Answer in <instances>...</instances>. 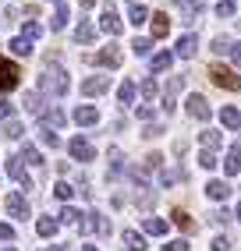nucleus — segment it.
Listing matches in <instances>:
<instances>
[{
  "mask_svg": "<svg viewBox=\"0 0 241 251\" xmlns=\"http://www.w3.org/2000/svg\"><path fill=\"white\" fill-rule=\"evenodd\" d=\"M71 89V81H67V71L57 68V64H50V68L39 75V92H50V96H67Z\"/></svg>",
  "mask_w": 241,
  "mask_h": 251,
  "instance_id": "obj_1",
  "label": "nucleus"
},
{
  "mask_svg": "<svg viewBox=\"0 0 241 251\" xmlns=\"http://www.w3.org/2000/svg\"><path fill=\"white\" fill-rule=\"evenodd\" d=\"M210 78L216 81L220 89H227V92H238L241 89V75H234L227 64H210Z\"/></svg>",
  "mask_w": 241,
  "mask_h": 251,
  "instance_id": "obj_2",
  "label": "nucleus"
},
{
  "mask_svg": "<svg viewBox=\"0 0 241 251\" xmlns=\"http://www.w3.org/2000/svg\"><path fill=\"white\" fill-rule=\"evenodd\" d=\"M4 170H7V177H14V180H18V188H32V177L25 174V159L22 156H7V166H4Z\"/></svg>",
  "mask_w": 241,
  "mask_h": 251,
  "instance_id": "obj_3",
  "label": "nucleus"
},
{
  "mask_svg": "<svg viewBox=\"0 0 241 251\" xmlns=\"http://www.w3.org/2000/svg\"><path fill=\"white\" fill-rule=\"evenodd\" d=\"M18 64H11V60H4L0 57V92H7V89H14L18 85Z\"/></svg>",
  "mask_w": 241,
  "mask_h": 251,
  "instance_id": "obj_4",
  "label": "nucleus"
},
{
  "mask_svg": "<svg viewBox=\"0 0 241 251\" xmlns=\"http://www.w3.org/2000/svg\"><path fill=\"white\" fill-rule=\"evenodd\" d=\"M67 152H71L78 163H89V159H96V149L89 145V142H85L82 135L78 138H71V142H67Z\"/></svg>",
  "mask_w": 241,
  "mask_h": 251,
  "instance_id": "obj_5",
  "label": "nucleus"
},
{
  "mask_svg": "<svg viewBox=\"0 0 241 251\" xmlns=\"http://www.w3.org/2000/svg\"><path fill=\"white\" fill-rule=\"evenodd\" d=\"M78 226H82V233H107V230H110V223L103 220L99 212H85V220H82Z\"/></svg>",
  "mask_w": 241,
  "mask_h": 251,
  "instance_id": "obj_6",
  "label": "nucleus"
},
{
  "mask_svg": "<svg viewBox=\"0 0 241 251\" xmlns=\"http://www.w3.org/2000/svg\"><path fill=\"white\" fill-rule=\"evenodd\" d=\"M188 113H192L195 121H210V103H206V96H199V92L188 96Z\"/></svg>",
  "mask_w": 241,
  "mask_h": 251,
  "instance_id": "obj_7",
  "label": "nucleus"
},
{
  "mask_svg": "<svg viewBox=\"0 0 241 251\" xmlns=\"http://www.w3.org/2000/svg\"><path fill=\"white\" fill-rule=\"evenodd\" d=\"M107 89H110V78H107V75H96V78H85V81H82V92H85V96H103Z\"/></svg>",
  "mask_w": 241,
  "mask_h": 251,
  "instance_id": "obj_8",
  "label": "nucleus"
},
{
  "mask_svg": "<svg viewBox=\"0 0 241 251\" xmlns=\"http://www.w3.org/2000/svg\"><path fill=\"white\" fill-rule=\"evenodd\" d=\"M195 53H199V39H195V36H181V39H178V46H174V57L192 60Z\"/></svg>",
  "mask_w": 241,
  "mask_h": 251,
  "instance_id": "obj_9",
  "label": "nucleus"
},
{
  "mask_svg": "<svg viewBox=\"0 0 241 251\" xmlns=\"http://www.w3.org/2000/svg\"><path fill=\"white\" fill-rule=\"evenodd\" d=\"M7 212L14 216V220H25V216H29V202H25V195H7Z\"/></svg>",
  "mask_w": 241,
  "mask_h": 251,
  "instance_id": "obj_10",
  "label": "nucleus"
},
{
  "mask_svg": "<svg viewBox=\"0 0 241 251\" xmlns=\"http://www.w3.org/2000/svg\"><path fill=\"white\" fill-rule=\"evenodd\" d=\"M99 28L110 32V36H117V32H120V14L114 7H107V11H103V18H99Z\"/></svg>",
  "mask_w": 241,
  "mask_h": 251,
  "instance_id": "obj_11",
  "label": "nucleus"
},
{
  "mask_svg": "<svg viewBox=\"0 0 241 251\" xmlns=\"http://www.w3.org/2000/svg\"><path fill=\"white\" fill-rule=\"evenodd\" d=\"M178 7H181V18H184V22H199L202 0H178Z\"/></svg>",
  "mask_w": 241,
  "mask_h": 251,
  "instance_id": "obj_12",
  "label": "nucleus"
},
{
  "mask_svg": "<svg viewBox=\"0 0 241 251\" xmlns=\"http://www.w3.org/2000/svg\"><path fill=\"white\" fill-rule=\"evenodd\" d=\"M96 64H99V68H117V64H120V50H117V46L99 50V53H96Z\"/></svg>",
  "mask_w": 241,
  "mask_h": 251,
  "instance_id": "obj_13",
  "label": "nucleus"
},
{
  "mask_svg": "<svg viewBox=\"0 0 241 251\" xmlns=\"http://www.w3.org/2000/svg\"><path fill=\"white\" fill-rule=\"evenodd\" d=\"M206 195H210L213 202H223V198L231 195V184L227 180H210V184H206Z\"/></svg>",
  "mask_w": 241,
  "mask_h": 251,
  "instance_id": "obj_14",
  "label": "nucleus"
},
{
  "mask_svg": "<svg viewBox=\"0 0 241 251\" xmlns=\"http://www.w3.org/2000/svg\"><path fill=\"white\" fill-rule=\"evenodd\" d=\"M96 121H99L96 106H78V110H75V124H82V127H92Z\"/></svg>",
  "mask_w": 241,
  "mask_h": 251,
  "instance_id": "obj_15",
  "label": "nucleus"
},
{
  "mask_svg": "<svg viewBox=\"0 0 241 251\" xmlns=\"http://www.w3.org/2000/svg\"><path fill=\"white\" fill-rule=\"evenodd\" d=\"M22 103H25V110H29V113H36V117H43V113H46V103H43V96H39V92H25Z\"/></svg>",
  "mask_w": 241,
  "mask_h": 251,
  "instance_id": "obj_16",
  "label": "nucleus"
},
{
  "mask_svg": "<svg viewBox=\"0 0 241 251\" xmlns=\"http://www.w3.org/2000/svg\"><path fill=\"white\" fill-rule=\"evenodd\" d=\"M238 170H241V149L234 145L231 152H227V159H223V174H227V177H238Z\"/></svg>",
  "mask_w": 241,
  "mask_h": 251,
  "instance_id": "obj_17",
  "label": "nucleus"
},
{
  "mask_svg": "<svg viewBox=\"0 0 241 251\" xmlns=\"http://www.w3.org/2000/svg\"><path fill=\"white\" fill-rule=\"evenodd\" d=\"M167 32H170V18L163 11H156V14H152V39H163Z\"/></svg>",
  "mask_w": 241,
  "mask_h": 251,
  "instance_id": "obj_18",
  "label": "nucleus"
},
{
  "mask_svg": "<svg viewBox=\"0 0 241 251\" xmlns=\"http://www.w3.org/2000/svg\"><path fill=\"white\" fill-rule=\"evenodd\" d=\"M181 85H184V78H181V75H178V78H174V81H170V85H167V96H163V110H167V113L174 110V99H178Z\"/></svg>",
  "mask_w": 241,
  "mask_h": 251,
  "instance_id": "obj_19",
  "label": "nucleus"
},
{
  "mask_svg": "<svg viewBox=\"0 0 241 251\" xmlns=\"http://www.w3.org/2000/svg\"><path fill=\"white\" fill-rule=\"evenodd\" d=\"M60 226V220H54V216H39V223H36V233L39 237H54Z\"/></svg>",
  "mask_w": 241,
  "mask_h": 251,
  "instance_id": "obj_20",
  "label": "nucleus"
},
{
  "mask_svg": "<svg viewBox=\"0 0 241 251\" xmlns=\"http://www.w3.org/2000/svg\"><path fill=\"white\" fill-rule=\"evenodd\" d=\"M124 248L128 251H146L149 244H146V237H142L139 230H124Z\"/></svg>",
  "mask_w": 241,
  "mask_h": 251,
  "instance_id": "obj_21",
  "label": "nucleus"
},
{
  "mask_svg": "<svg viewBox=\"0 0 241 251\" xmlns=\"http://www.w3.org/2000/svg\"><path fill=\"white\" fill-rule=\"evenodd\" d=\"M92 39H96L92 22H78V28H75V43H92Z\"/></svg>",
  "mask_w": 241,
  "mask_h": 251,
  "instance_id": "obj_22",
  "label": "nucleus"
},
{
  "mask_svg": "<svg viewBox=\"0 0 241 251\" xmlns=\"http://www.w3.org/2000/svg\"><path fill=\"white\" fill-rule=\"evenodd\" d=\"M43 124H46V127H64V124H67V117H64V110L54 106V110H46V113H43Z\"/></svg>",
  "mask_w": 241,
  "mask_h": 251,
  "instance_id": "obj_23",
  "label": "nucleus"
},
{
  "mask_svg": "<svg viewBox=\"0 0 241 251\" xmlns=\"http://www.w3.org/2000/svg\"><path fill=\"white\" fill-rule=\"evenodd\" d=\"M220 121H223V127L234 131V127H241V113H238L234 106H223V110H220Z\"/></svg>",
  "mask_w": 241,
  "mask_h": 251,
  "instance_id": "obj_24",
  "label": "nucleus"
},
{
  "mask_svg": "<svg viewBox=\"0 0 241 251\" xmlns=\"http://www.w3.org/2000/svg\"><path fill=\"white\" fill-rule=\"evenodd\" d=\"M199 142H202V149H213V152H216V149L223 145V135H220V131H202Z\"/></svg>",
  "mask_w": 241,
  "mask_h": 251,
  "instance_id": "obj_25",
  "label": "nucleus"
},
{
  "mask_svg": "<svg viewBox=\"0 0 241 251\" xmlns=\"http://www.w3.org/2000/svg\"><path fill=\"white\" fill-rule=\"evenodd\" d=\"M82 216H85V212H78L75 205H64V209H60V223H67V226H78V223H82Z\"/></svg>",
  "mask_w": 241,
  "mask_h": 251,
  "instance_id": "obj_26",
  "label": "nucleus"
},
{
  "mask_svg": "<svg viewBox=\"0 0 241 251\" xmlns=\"http://www.w3.org/2000/svg\"><path fill=\"white\" fill-rule=\"evenodd\" d=\"M11 53H14V57H29V53H32V43H29L25 36L11 39Z\"/></svg>",
  "mask_w": 241,
  "mask_h": 251,
  "instance_id": "obj_27",
  "label": "nucleus"
},
{
  "mask_svg": "<svg viewBox=\"0 0 241 251\" xmlns=\"http://www.w3.org/2000/svg\"><path fill=\"white\" fill-rule=\"evenodd\" d=\"M22 159L32 163V166H43V152H39L36 145H22Z\"/></svg>",
  "mask_w": 241,
  "mask_h": 251,
  "instance_id": "obj_28",
  "label": "nucleus"
},
{
  "mask_svg": "<svg viewBox=\"0 0 241 251\" xmlns=\"http://www.w3.org/2000/svg\"><path fill=\"white\" fill-rule=\"evenodd\" d=\"M146 233H152V237H163V233H167V223L163 220H152V216H146Z\"/></svg>",
  "mask_w": 241,
  "mask_h": 251,
  "instance_id": "obj_29",
  "label": "nucleus"
},
{
  "mask_svg": "<svg viewBox=\"0 0 241 251\" xmlns=\"http://www.w3.org/2000/svg\"><path fill=\"white\" fill-rule=\"evenodd\" d=\"M117 99H120V106H128V103H135V81H124V85L117 89Z\"/></svg>",
  "mask_w": 241,
  "mask_h": 251,
  "instance_id": "obj_30",
  "label": "nucleus"
},
{
  "mask_svg": "<svg viewBox=\"0 0 241 251\" xmlns=\"http://www.w3.org/2000/svg\"><path fill=\"white\" fill-rule=\"evenodd\" d=\"M39 142H43V145H50V149H57V145H60V138H57V131H54V127H46V124L39 127Z\"/></svg>",
  "mask_w": 241,
  "mask_h": 251,
  "instance_id": "obj_31",
  "label": "nucleus"
},
{
  "mask_svg": "<svg viewBox=\"0 0 241 251\" xmlns=\"http://www.w3.org/2000/svg\"><path fill=\"white\" fill-rule=\"evenodd\" d=\"M67 25V4H57L54 18H50V28H64Z\"/></svg>",
  "mask_w": 241,
  "mask_h": 251,
  "instance_id": "obj_32",
  "label": "nucleus"
},
{
  "mask_svg": "<svg viewBox=\"0 0 241 251\" xmlns=\"http://www.w3.org/2000/svg\"><path fill=\"white\" fill-rule=\"evenodd\" d=\"M54 195L60 198V202H71V195H75V188H71V184H67V180H57V184H54Z\"/></svg>",
  "mask_w": 241,
  "mask_h": 251,
  "instance_id": "obj_33",
  "label": "nucleus"
},
{
  "mask_svg": "<svg viewBox=\"0 0 241 251\" xmlns=\"http://www.w3.org/2000/svg\"><path fill=\"white\" fill-rule=\"evenodd\" d=\"M170 64H174V53H167V50H163V53L152 57V71H167Z\"/></svg>",
  "mask_w": 241,
  "mask_h": 251,
  "instance_id": "obj_34",
  "label": "nucleus"
},
{
  "mask_svg": "<svg viewBox=\"0 0 241 251\" xmlns=\"http://www.w3.org/2000/svg\"><path fill=\"white\" fill-rule=\"evenodd\" d=\"M128 22H131V25H146V22H149V11H146L142 4H135L131 14H128Z\"/></svg>",
  "mask_w": 241,
  "mask_h": 251,
  "instance_id": "obj_35",
  "label": "nucleus"
},
{
  "mask_svg": "<svg viewBox=\"0 0 241 251\" xmlns=\"http://www.w3.org/2000/svg\"><path fill=\"white\" fill-rule=\"evenodd\" d=\"M210 50H213V53H231V50H234V43H231L227 36H216V39L210 43Z\"/></svg>",
  "mask_w": 241,
  "mask_h": 251,
  "instance_id": "obj_36",
  "label": "nucleus"
},
{
  "mask_svg": "<svg viewBox=\"0 0 241 251\" xmlns=\"http://www.w3.org/2000/svg\"><path fill=\"white\" fill-rule=\"evenodd\" d=\"M4 135H7V138H22V135H25V127L11 117V121H4Z\"/></svg>",
  "mask_w": 241,
  "mask_h": 251,
  "instance_id": "obj_37",
  "label": "nucleus"
},
{
  "mask_svg": "<svg viewBox=\"0 0 241 251\" xmlns=\"http://www.w3.org/2000/svg\"><path fill=\"white\" fill-rule=\"evenodd\" d=\"M234 11H238L234 0H220V4H216V18H231Z\"/></svg>",
  "mask_w": 241,
  "mask_h": 251,
  "instance_id": "obj_38",
  "label": "nucleus"
},
{
  "mask_svg": "<svg viewBox=\"0 0 241 251\" xmlns=\"http://www.w3.org/2000/svg\"><path fill=\"white\" fill-rule=\"evenodd\" d=\"M199 163L206 166V170H213V166H216L220 159H216V152H213V149H202V152H199Z\"/></svg>",
  "mask_w": 241,
  "mask_h": 251,
  "instance_id": "obj_39",
  "label": "nucleus"
},
{
  "mask_svg": "<svg viewBox=\"0 0 241 251\" xmlns=\"http://www.w3.org/2000/svg\"><path fill=\"white\" fill-rule=\"evenodd\" d=\"M22 36L32 43V39H39L43 36V28H39V22H25V28H22Z\"/></svg>",
  "mask_w": 241,
  "mask_h": 251,
  "instance_id": "obj_40",
  "label": "nucleus"
},
{
  "mask_svg": "<svg viewBox=\"0 0 241 251\" xmlns=\"http://www.w3.org/2000/svg\"><path fill=\"white\" fill-rule=\"evenodd\" d=\"M11 117H14V103L0 96V121H11Z\"/></svg>",
  "mask_w": 241,
  "mask_h": 251,
  "instance_id": "obj_41",
  "label": "nucleus"
},
{
  "mask_svg": "<svg viewBox=\"0 0 241 251\" xmlns=\"http://www.w3.org/2000/svg\"><path fill=\"white\" fill-rule=\"evenodd\" d=\"M174 223H178L181 230H192V216H188V212H181V209H174Z\"/></svg>",
  "mask_w": 241,
  "mask_h": 251,
  "instance_id": "obj_42",
  "label": "nucleus"
},
{
  "mask_svg": "<svg viewBox=\"0 0 241 251\" xmlns=\"http://www.w3.org/2000/svg\"><path fill=\"white\" fill-rule=\"evenodd\" d=\"M210 220H213L216 226H227V223H231V212H227V209H216V212L210 216Z\"/></svg>",
  "mask_w": 241,
  "mask_h": 251,
  "instance_id": "obj_43",
  "label": "nucleus"
},
{
  "mask_svg": "<svg viewBox=\"0 0 241 251\" xmlns=\"http://www.w3.org/2000/svg\"><path fill=\"white\" fill-rule=\"evenodd\" d=\"M156 92H160V89H156V81H152V78H149V81H142V96L149 99V103L156 99Z\"/></svg>",
  "mask_w": 241,
  "mask_h": 251,
  "instance_id": "obj_44",
  "label": "nucleus"
},
{
  "mask_svg": "<svg viewBox=\"0 0 241 251\" xmlns=\"http://www.w3.org/2000/svg\"><path fill=\"white\" fill-rule=\"evenodd\" d=\"M149 46H152V39H135V43H131V50H135L139 57H146V53H149Z\"/></svg>",
  "mask_w": 241,
  "mask_h": 251,
  "instance_id": "obj_45",
  "label": "nucleus"
},
{
  "mask_svg": "<svg viewBox=\"0 0 241 251\" xmlns=\"http://www.w3.org/2000/svg\"><path fill=\"white\" fill-rule=\"evenodd\" d=\"M213 251H231V241L223 237V233H220V237H213Z\"/></svg>",
  "mask_w": 241,
  "mask_h": 251,
  "instance_id": "obj_46",
  "label": "nucleus"
},
{
  "mask_svg": "<svg viewBox=\"0 0 241 251\" xmlns=\"http://www.w3.org/2000/svg\"><path fill=\"white\" fill-rule=\"evenodd\" d=\"M0 241H14V226L11 223H0Z\"/></svg>",
  "mask_w": 241,
  "mask_h": 251,
  "instance_id": "obj_47",
  "label": "nucleus"
},
{
  "mask_svg": "<svg viewBox=\"0 0 241 251\" xmlns=\"http://www.w3.org/2000/svg\"><path fill=\"white\" fill-rule=\"evenodd\" d=\"M160 163H163V156H160V152H152V156H146V166H149V170H156Z\"/></svg>",
  "mask_w": 241,
  "mask_h": 251,
  "instance_id": "obj_48",
  "label": "nucleus"
},
{
  "mask_svg": "<svg viewBox=\"0 0 241 251\" xmlns=\"http://www.w3.org/2000/svg\"><path fill=\"white\" fill-rule=\"evenodd\" d=\"M188 248H192L188 241H170V244H167V251H188Z\"/></svg>",
  "mask_w": 241,
  "mask_h": 251,
  "instance_id": "obj_49",
  "label": "nucleus"
},
{
  "mask_svg": "<svg viewBox=\"0 0 241 251\" xmlns=\"http://www.w3.org/2000/svg\"><path fill=\"white\" fill-rule=\"evenodd\" d=\"M135 113H139V121H149V117H152V106H139Z\"/></svg>",
  "mask_w": 241,
  "mask_h": 251,
  "instance_id": "obj_50",
  "label": "nucleus"
},
{
  "mask_svg": "<svg viewBox=\"0 0 241 251\" xmlns=\"http://www.w3.org/2000/svg\"><path fill=\"white\" fill-rule=\"evenodd\" d=\"M231 57H234V64L241 68V43H234V50H231Z\"/></svg>",
  "mask_w": 241,
  "mask_h": 251,
  "instance_id": "obj_51",
  "label": "nucleus"
},
{
  "mask_svg": "<svg viewBox=\"0 0 241 251\" xmlns=\"http://www.w3.org/2000/svg\"><path fill=\"white\" fill-rule=\"evenodd\" d=\"M50 251H71V248H67V244H57V248H50Z\"/></svg>",
  "mask_w": 241,
  "mask_h": 251,
  "instance_id": "obj_52",
  "label": "nucleus"
},
{
  "mask_svg": "<svg viewBox=\"0 0 241 251\" xmlns=\"http://www.w3.org/2000/svg\"><path fill=\"white\" fill-rule=\"evenodd\" d=\"M92 4H96V0H82V7H92Z\"/></svg>",
  "mask_w": 241,
  "mask_h": 251,
  "instance_id": "obj_53",
  "label": "nucleus"
},
{
  "mask_svg": "<svg viewBox=\"0 0 241 251\" xmlns=\"http://www.w3.org/2000/svg\"><path fill=\"white\" fill-rule=\"evenodd\" d=\"M85 251H99V248H96V244H85Z\"/></svg>",
  "mask_w": 241,
  "mask_h": 251,
  "instance_id": "obj_54",
  "label": "nucleus"
},
{
  "mask_svg": "<svg viewBox=\"0 0 241 251\" xmlns=\"http://www.w3.org/2000/svg\"><path fill=\"white\" fill-rule=\"evenodd\" d=\"M234 216H238V223H241V202H238V212H234Z\"/></svg>",
  "mask_w": 241,
  "mask_h": 251,
  "instance_id": "obj_55",
  "label": "nucleus"
},
{
  "mask_svg": "<svg viewBox=\"0 0 241 251\" xmlns=\"http://www.w3.org/2000/svg\"><path fill=\"white\" fill-rule=\"evenodd\" d=\"M4 251H14V248H4Z\"/></svg>",
  "mask_w": 241,
  "mask_h": 251,
  "instance_id": "obj_56",
  "label": "nucleus"
},
{
  "mask_svg": "<svg viewBox=\"0 0 241 251\" xmlns=\"http://www.w3.org/2000/svg\"><path fill=\"white\" fill-rule=\"evenodd\" d=\"M57 4H60V0H57Z\"/></svg>",
  "mask_w": 241,
  "mask_h": 251,
  "instance_id": "obj_57",
  "label": "nucleus"
}]
</instances>
